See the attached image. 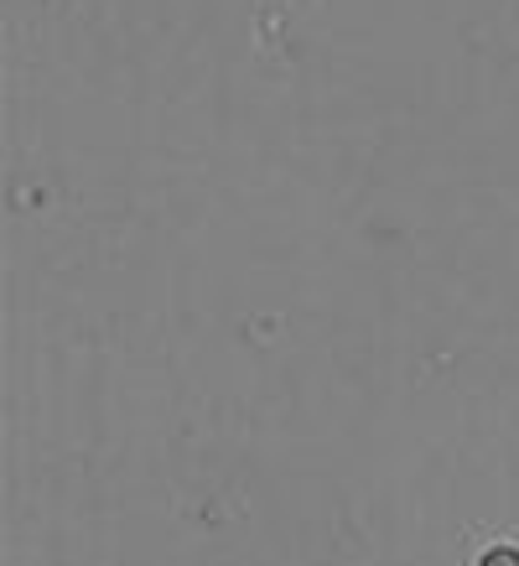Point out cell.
I'll return each mask as SVG.
<instances>
[{
	"label": "cell",
	"mask_w": 519,
	"mask_h": 566,
	"mask_svg": "<svg viewBox=\"0 0 519 566\" xmlns=\"http://www.w3.org/2000/svg\"><path fill=\"white\" fill-rule=\"evenodd\" d=\"M484 566H519V551H488Z\"/></svg>",
	"instance_id": "obj_1"
}]
</instances>
